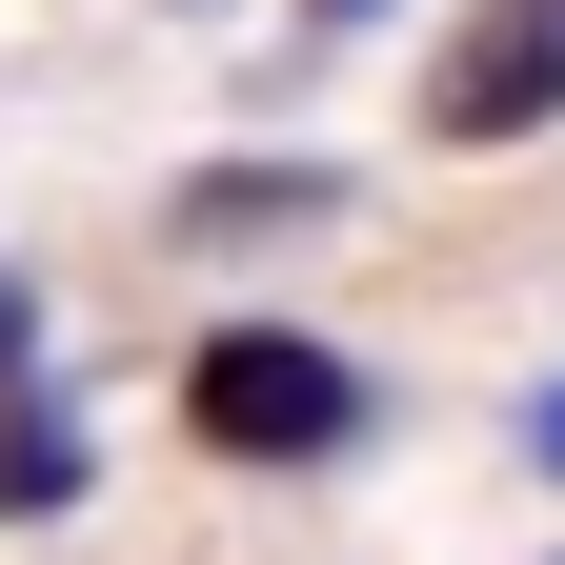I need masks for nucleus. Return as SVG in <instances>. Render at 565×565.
Segmentation results:
<instances>
[{
  "label": "nucleus",
  "mask_w": 565,
  "mask_h": 565,
  "mask_svg": "<svg viewBox=\"0 0 565 565\" xmlns=\"http://www.w3.org/2000/svg\"><path fill=\"white\" fill-rule=\"evenodd\" d=\"M182 445L243 465V484H323V465L384 445V364L323 343V323H282V303H223L182 343Z\"/></svg>",
  "instance_id": "1"
},
{
  "label": "nucleus",
  "mask_w": 565,
  "mask_h": 565,
  "mask_svg": "<svg viewBox=\"0 0 565 565\" xmlns=\"http://www.w3.org/2000/svg\"><path fill=\"white\" fill-rule=\"evenodd\" d=\"M445 162H505V141L565 121V0H465L445 41H424V102H404Z\"/></svg>",
  "instance_id": "2"
},
{
  "label": "nucleus",
  "mask_w": 565,
  "mask_h": 565,
  "mask_svg": "<svg viewBox=\"0 0 565 565\" xmlns=\"http://www.w3.org/2000/svg\"><path fill=\"white\" fill-rule=\"evenodd\" d=\"M323 223H343V162H303V141H223V162L162 182V243L182 263H282V243H323Z\"/></svg>",
  "instance_id": "3"
},
{
  "label": "nucleus",
  "mask_w": 565,
  "mask_h": 565,
  "mask_svg": "<svg viewBox=\"0 0 565 565\" xmlns=\"http://www.w3.org/2000/svg\"><path fill=\"white\" fill-rule=\"evenodd\" d=\"M61 505H102V404L61 364H21V384H0V545L61 525Z\"/></svg>",
  "instance_id": "4"
},
{
  "label": "nucleus",
  "mask_w": 565,
  "mask_h": 565,
  "mask_svg": "<svg viewBox=\"0 0 565 565\" xmlns=\"http://www.w3.org/2000/svg\"><path fill=\"white\" fill-rule=\"evenodd\" d=\"M404 21V0H282V41H303V61H343V41H384Z\"/></svg>",
  "instance_id": "5"
},
{
  "label": "nucleus",
  "mask_w": 565,
  "mask_h": 565,
  "mask_svg": "<svg viewBox=\"0 0 565 565\" xmlns=\"http://www.w3.org/2000/svg\"><path fill=\"white\" fill-rule=\"evenodd\" d=\"M505 445H525V484H565V364H545V384L505 404Z\"/></svg>",
  "instance_id": "6"
},
{
  "label": "nucleus",
  "mask_w": 565,
  "mask_h": 565,
  "mask_svg": "<svg viewBox=\"0 0 565 565\" xmlns=\"http://www.w3.org/2000/svg\"><path fill=\"white\" fill-rule=\"evenodd\" d=\"M21 364H61V343H41V282L0 263V384H21Z\"/></svg>",
  "instance_id": "7"
},
{
  "label": "nucleus",
  "mask_w": 565,
  "mask_h": 565,
  "mask_svg": "<svg viewBox=\"0 0 565 565\" xmlns=\"http://www.w3.org/2000/svg\"><path fill=\"white\" fill-rule=\"evenodd\" d=\"M182 21H223V0H182Z\"/></svg>",
  "instance_id": "8"
}]
</instances>
